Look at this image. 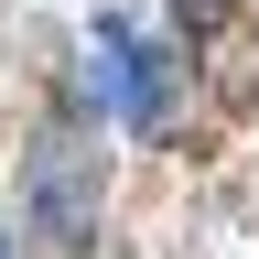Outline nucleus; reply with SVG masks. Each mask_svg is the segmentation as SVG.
I'll list each match as a JSON object with an SVG mask.
<instances>
[{
    "label": "nucleus",
    "mask_w": 259,
    "mask_h": 259,
    "mask_svg": "<svg viewBox=\"0 0 259 259\" xmlns=\"http://www.w3.org/2000/svg\"><path fill=\"white\" fill-rule=\"evenodd\" d=\"M44 205H54V238L87 227V151H76V141H54L44 162H32V216H44Z\"/></svg>",
    "instance_id": "obj_2"
},
{
    "label": "nucleus",
    "mask_w": 259,
    "mask_h": 259,
    "mask_svg": "<svg viewBox=\"0 0 259 259\" xmlns=\"http://www.w3.org/2000/svg\"><path fill=\"white\" fill-rule=\"evenodd\" d=\"M0 259H11V248H0Z\"/></svg>",
    "instance_id": "obj_4"
},
{
    "label": "nucleus",
    "mask_w": 259,
    "mask_h": 259,
    "mask_svg": "<svg viewBox=\"0 0 259 259\" xmlns=\"http://www.w3.org/2000/svg\"><path fill=\"white\" fill-rule=\"evenodd\" d=\"M173 11H184V32H216V22H227V0H173Z\"/></svg>",
    "instance_id": "obj_3"
},
{
    "label": "nucleus",
    "mask_w": 259,
    "mask_h": 259,
    "mask_svg": "<svg viewBox=\"0 0 259 259\" xmlns=\"http://www.w3.org/2000/svg\"><path fill=\"white\" fill-rule=\"evenodd\" d=\"M97 97H108V119H130V130H173V54L162 44H141L130 22H97Z\"/></svg>",
    "instance_id": "obj_1"
}]
</instances>
